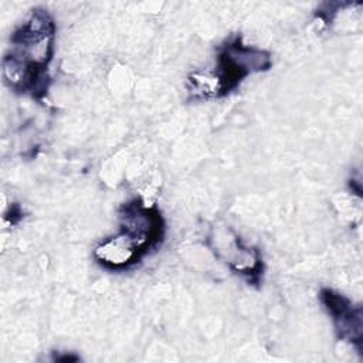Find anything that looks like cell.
<instances>
[{
    "mask_svg": "<svg viewBox=\"0 0 363 363\" xmlns=\"http://www.w3.org/2000/svg\"><path fill=\"white\" fill-rule=\"evenodd\" d=\"M319 299L333 320L337 337L340 340L360 346L363 336L360 305H354L347 296L330 288L320 289Z\"/></svg>",
    "mask_w": 363,
    "mask_h": 363,
    "instance_id": "277c9868",
    "label": "cell"
},
{
    "mask_svg": "<svg viewBox=\"0 0 363 363\" xmlns=\"http://www.w3.org/2000/svg\"><path fill=\"white\" fill-rule=\"evenodd\" d=\"M57 26L51 13L34 7L10 37L1 61L4 84L14 92L41 101L50 86V65L55 52Z\"/></svg>",
    "mask_w": 363,
    "mask_h": 363,
    "instance_id": "6da1fadb",
    "label": "cell"
},
{
    "mask_svg": "<svg viewBox=\"0 0 363 363\" xmlns=\"http://www.w3.org/2000/svg\"><path fill=\"white\" fill-rule=\"evenodd\" d=\"M164 233L160 210L139 197L132 199L119 208L118 231L94 248V259L108 271H126L160 247Z\"/></svg>",
    "mask_w": 363,
    "mask_h": 363,
    "instance_id": "7a4b0ae2",
    "label": "cell"
},
{
    "mask_svg": "<svg viewBox=\"0 0 363 363\" xmlns=\"http://www.w3.org/2000/svg\"><path fill=\"white\" fill-rule=\"evenodd\" d=\"M272 67L271 54L247 45L235 34L218 48L216 67L211 72H194L189 77V92L194 99H214L233 92L248 75L268 71Z\"/></svg>",
    "mask_w": 363,
    "mask_h": 363,
    "instance_id": "3957f363",
    "label": "cell"
}]
</instances>
